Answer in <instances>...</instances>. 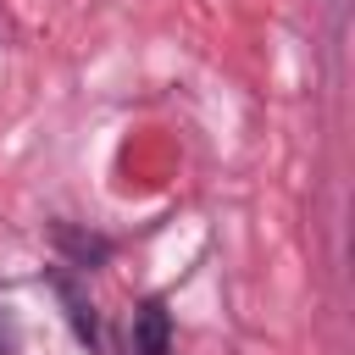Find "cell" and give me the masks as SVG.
<instances>
[{"mask_svg": "<svg viewBox=\"0 0 355 355\" xmlns=\"http://www.w3.org/2000/svg\"><path fill=\"white\" fill-rule=\"evenodd\" d=\"M133 355H172V316L161 300H144L133 311Z\"/></svg>", "mask_w": 355, "mask_h": 355, "instance_id": "obj_1", "label": "cell"}]
</instances>
